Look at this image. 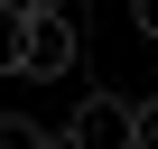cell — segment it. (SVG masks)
I'll use <instances>...</instances> for the list:
<instances>
[{"label":"cell","mask_w":158,"mask_h":149,"mask_svg":"<svg viewBox=\"0 0 158 149\" xmlns=\"http://www.w3.org/2000/svg\"><path fill=\"white\" fill-rule=\"evenodd\" d=\"M65 149H139V103L121 93H84L65 121Z\"/></svg>","instance_id":"1"},{"label":"cell","mask_w":158,"mask_h":149,"mask_svg":"<svg viewBox=\"0 0 158 149\" xmlns=\"http://www.w3.org/2000/svg\"><path fill=\"white\" fill-rule=\"evenodd\" d=\"M74 74V10H37L28 28V84H65Z\"/></svg>","instance_id":"2"},{"label":"cell","mask_w":158,"mask_h":149,"mask_svg":"<svg viewBox=\"0 0 158 149\" xmlns=\"http://www.w3.org/2000/svg\"><path fill=\"white\" fill-rule=\"evenodd\" d=\"M28 28H37L28 0H0V74H28Z\"/></svg>","instance_id":"3"},{"label":"cell","mask_w":158,"mask_h":149,"mask_svg":"<svg viewBox=\"0 0 158 149\" xmlns=\"http://www.w3.org/2000/svg\"><path fill=\"white\" fill-rule=\"evenodd\" d=\"M130 19H139V37L158 47V0H130Z\"/></svg>","instance_id":"4"},{"label":"cell","mask_w":158,"mask_h":149,"mask_svg":"<svg viewBox=\"0 0 158 149\" xmlns=\"http://www.w3.org/2000/svg\"><path fill=\"white\" fill-rule=\"evenodd\" d=\"M139 149H158V93L139 103Z\"/></svg>","instance_id":"5"},{"label":"cell","mask_w":158,"mask_h":149,"mask_svg":"<svg viewBox=\"0 0 158 149\" xmlns=\"http://www.w3.org/2000/svg\"><path fill=\"white\" fill-rule=\"evenodd\" d=\"M28 10H74V0H28Z\"/></svg>","instance_id":"6"}]
</instances>
